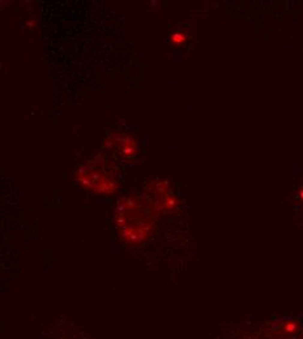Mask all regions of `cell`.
<instances>
[{"mask_svg": "<svg viewBox=\"0 0 303 339\" xmlns=\"http://www.w3.org/2000/svg\"><path fill=\"white\" fill-rule=\"evenodd\" d=\"M118 218H119V227L122 226V234L128 239H142L146 231L153 224L152 213L145 206L141 205L136 200H125L119 205Z\"/></svg>", "mask_w": 303, "mask_h": 339, "instance_id": "cell-1", "label": "cell"}, {"mask_svg": "<svg viewBox=\"0 0 303 339\" xmlns=\"http://www.w3.org/2000/svg\"><path fill=\"white\" fill-rule=\"evenodd\" d=\"M77 178L82 184H86L92 189L97 192H103L105 189L111 190V185L115 184V180L111 176V171L106 168L105 161H90L89 163L81 166L77 170Z\"/></svg>", "mask_w": 303, "mask_h": 339, "instance_id": "cell-2", "label": "cell"}, {"mask_svg": "<svg viewBox=\"0 0 303 339\" xmlns=\"http://www.w3.org/2000/svg\"><path fill=\"white\" fill-rule=\"evenodd\" d=\"M301 196H302V197H303V190H302V193H301Z\"/></svg>", "mask_w": 303, "mask_h": 339, "instance_id": "cell-3", "label": "cell"}]
</instances>
